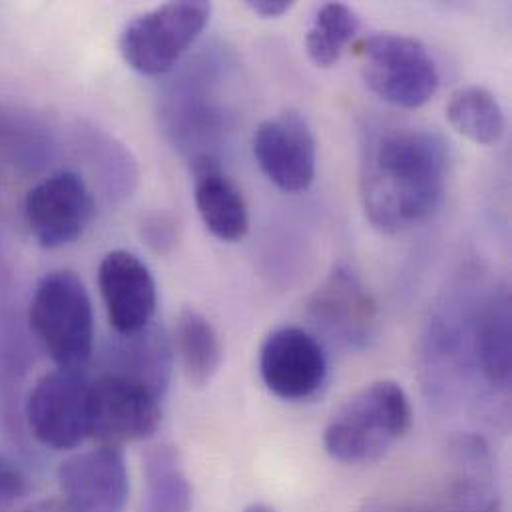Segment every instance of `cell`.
<instances>
[{
    "label": "cell",
    "mask_w": 512,
    "mask_h": 512,
    "mask_svg": "<svg viewBox=\"0 0 512 512\" xmlns=\"http://www.w3.org/2000/svg\"><path fill=\"white\" fill-rule=\"evenodd\" d=\"M449 148L441 134L417 126H383L361 144L359 196L365 218L383 234L425 222L441 204Z\"/></svg>",
    "instance_id": "6da1fadb"
},
{
    "label": "cell",
    "mask_w": 512,
    "mask_h": 512,
    "mask_svg": "<svg viewBox=\"0 0 512 512\" xmlns=\"http://www.w3.org/2000/svg\"><path fill=\"white\" fill-rule=\"evenodd\" d=\"M413 409L395 381H375L349 397L323 433L327 455L343 465H369L385 457L411 429Z\"/></svg>",
    "instance_id": "7a4b0ae2"
},
{
    "label": "cell",
    "mask_w": 512,
    "mask_h": 512,
    "mask_svg": "<svg viewBox=\"0 0 512 512\" xmlns=\"http://www.w3.org/2000/svg\"><path fill=\"white\" fill-rule=\"evenodd\" d=\"M28 323L58 369L84 371L94 349V315L78 275L64 269L44 275L32 295Z\"/></svg>",
    "instance_id": "3957f363"
},
{
    "label": "cell",
    "mask_w": 512,
    "mask_h": 512,
    "mask_svg": "<svg viewBox=\"0 0 512 512\" xmlns=\"http://www.w3.org/2000/svg\"><path fill=\"white\" fill-rule=\"evenodd\" d=\"M367 88L387 104L415 110L439 90V68L427 46L405 34L381 32L353 42Z\"/></svg>",
    "instance_id": "277c9868"
},
{
    "label": "cell",
    "mask_w": 512,
    "mask_h": 512,
    "mask_svg": "<svg viewBox=\"0 0 512 512\" xmlns=\"http://www.w3.org/2000/svg\"><path fill=\"white\" fill-rule=\"evenodd\" d=\"M212 16V4L204 0L166 2L130 20L120 34L124 62L144 74L160 76L186 56Z\"/></svg>",
    "instance_id": "5b68a950"
},
{
    "label": "cell",
    "mask_w": 512,
    "mask_h": 512,
    "mask_svg": "<svg viewBox=\"0 0 512 512\" xmlns=\"http://www.w3.org/2000/svg\"><path fill=\"white\" fill-rule=\"evenodd\" d=\"M307 317L327 341L359 351L373 341L379 311L357 271L339 263L309 297Z\"/></svg>",
    "instance_id": "8992f818"
},
{
    "label": "cell",
    "mask_w": 512,
    "mask_h": 512,
    "mask_svg": "<svg viewBox=\"0 0 512 512\" xmlns=\"http://www.w3.org/2000/svg\"><path fill=\"white\" fill-rule=\"evenodd\" d=\"M30 433L44 447L68 451L90 437V383L82 371L40 377L24 407Z\"/></svg>",
    "instance_id": "52a82bcc"
},
{
    "label": "cell",
    "mask_w": 512,
    "mask_h": 512,
    "mask_svg": "<svg viewBox=\"0 0 512 512\" xmlns=\"http://www.w3.org/2000/svg\"><path fill=\"white\" fill-rule=\"evenodd\" d=\"M160 401L132 379L100 373L90 383V437L116 449L152 437L162 421Z\"/></svg>",
    "instance_id": "ba28073f"
},
{
    "label": "cell",
    "mask_w": 512,
    "mask_h": 512,
    "mask_svg": "<svg viewBox=\"0 0 512 512\" xmlns=\"http://www.w3.org/2000/svg\"><path fill=\"white\" fill-rule=\"evenodd\" d=\"M327 355L315 333L283 325L273 329L259 349L263 385L283 401H307L327 381Z\"/></svg>",
    "instance_id": "9c48e42d"
},
{
    "label": "cell",
    "mask_w": 512,
    "mask_h": 512,
    "mask_svg": "<svg viewBox=\"0 0 512 512\" xmlns=\"http://www.w3.org/2000/svg\"><path fill=\"white\" fill-rule=\"evenodd\" d=\"M28 228L42 248L74 244L90 222L96 206L90 188L74 172H60L38 182L24 200Z\"/></svg>",
    "instance_id": "30bf717a"
},
{
    "label": "cell",
    "mask_w": 512,
    "mask_h": 512,
    "mask_svg": "<svg viewBox=\"0 0 512 512\" xmlns=\"http://www.w3.org/2000/svg\"><path fill=\"white\" fill-rule=\"evenodd\" d=\"M254 156L265 178L287 194L305 192L315 180L317 140L295 110H283L257 126Z\"/></svg>",
    "instance_id": "8fae6325"
},
{
    "label": "cell",
    "mask_w": 512,
    "mask_h": 512,
    "mask_svg": "<svg viewBox=\"0 0 512 512\" xmlns=\"http://www.w3.org/2000/svg\"><path fill=\"white\" fill-rule=\"evenodd\" d=\"M58 485L72 512H122L130 481L122 449L98 447L66 459Z\"/></svg>",
    "instance_id": "7c38bea8"
},
{
    "label": "cell",
    "mask_w": 512,
    "mask_h": 512,
    "mask_svg": "<svg viewBox=\"0 0 512 512\" xmlns=\"http://www.w3.org/2000/svg\"><path fill=\"white\" fill-rule=\"evenodd\" d=\"M98 287L108 321L118 335H128L152 323L158 291L152 271L140 257L114 250L98 267Z\"/></svg>",
    "instance_id": "4fadbf2b"
},
{
    "label": "cell",
    "mask_w": 512,
    "mask_h": 512,
    "mask_svg": "<svg viewBox=\"0 0 512 512\" xmlns=\"http://www.w3.org/2000/svg\"><path fill=\"white\" fill-rule=\"evenodd\" d=\"M194 200L206 230L228 244L240 242L250 232V212L242 190L226 176L216 154L190 158Z\"/></svg>",
    "instance_id": "5bb4252c"
},
{
    "label": "cell",
    "mask_w": 512,
    "mask_h": 512,
    "mask_svg": "<svg viewBox=\"0 0 512 512\" xmlns=\"http://www.w3.org/2000/svg\"><path fill=\"white\" fill-rule=\"evenodd\" d=\"M102 373L120 375L148 387L164 397L174 367V345L160 325H146L140 331L118 335L102 353Z\"/></svg>",
    "instance_id": "9a60e30c"
},
{
    "label": "cell",
    "mask_w": 512,
    "mask_h": 512,
    "mask_svg": "<svg viewBox=\"0 0 512 512\" xmlns=\"http://www.w3.org/2000/svg\"><path fill=\"white\" fill-rule=\"evenodd\" d=\"M473 353L483 377L499 389L511 383V293L493 289L475 309L473 317Z\"/></svg>",
    "instance_id": "2e32d148"
},
{
    "label": "cell",
    "mask_w": 512,
    "mask_h": 512,
    "mask_svg": "<svg viewBox=\"0 0 512 512\" xmlns=\"http://www.w3.org/2000/svg\"><path fill=\"white\" fill-rule=\"evenodd\" d=\"M74 148L102 192L112 200L130 198L138 186V164L130 150L108 132L78 124L74 128Z\"/></svg>",
    "instance_id": "e0dca14e"
},
{
    "label": "cell",
    "mask_w": 512,
    "mask_h": 512,
    "mask_svg": "<svg viewBox=\"0 0 512 512\" xmlns=\"http://www.w3.org/2000/svg\"><path fill=\"white\" fill-rule=\"evenodd\" d=\"M174 353L180 359L186 381L206 387L220 371L224 349L212 321L198 309H184L176 321Z\"/></svg>",
    "instance_id": "ac0fdd59"
},
{
    "label": "cell",
    "mask_w": 512,
    "mask_h": 512,
    "mask_svg": "<svg viewBox=\"0 0 512 512\" xmlns=\"http://www.w3.org/2000/svg\"><path fill=\"white\" fill-rule=\"evenodd\" d=\"M194 489L176 447L158 445L146 457L144 512H192Z\"/></svg>",
    "instance_id": "d6986e66"
},
{
    "label": "cell",
    "mask_w": 512,
    "mask_h": 512,
    "mask_svg": "<svg viewBox=\"0 0 512 512\" xmlns=\"http://www.w3.org/2000/svg\"><path fill=\"white\" fill-rule=\"evenodd\" d=\"M445 114L455 132L481 146L497 144L507 128L503 106L483 86H465L453 92Z\"/></svg>",
    "instance_id": "ffe728a7"
},
{
    "label": "cell",
    "mask_w": 512,
    "mask_h": 512,
    "mask_svg": "<svg viewBox=\"0 0 512 512\" xmlns=\"http://www.w3.org/2000/svg\"><path fill=\"white\" fill-rule=\"evenodd\" d=\"M0 156L26 174L46 168L54 156L50 128L22 112H0Z\"/></svg>",
    "instance_id": "44dd1931"
},
{
    "label": "cell",
    "mask_w": 512,
    "mask_h": 512,
    "mask_svg": "<svg viewBox=\"0 0 512 512\" xmlns=\"http://www.w3.org/2000/svg\"><path fill=\"white\" fill-rule=\"evenodd\" d=\"M359 32L357 12L343 2L319 6L311 28L305 34V50L317 68H331Z\"/></svg>",
    "instance_id": "7402d4cb"
},
{
    "label": "cell",
    "mask_w": 512,
    "mask_h": 512,
    "mask_svg": "<svg viewBox=\"0 0 512 512\" xmlns=\"http://www.w3.org/2000/svg\"><path fill=\"white\" fill-rule=\"evenodd\" d=\"M140 238L156 256H170L180 242V224L168 212H152L140 222Z\"/></svg>",
    "instance_id": "603a6c76"
},
{
    "label": "cell",
    "mask_w": 512,
    "mask_h": 512,
    "mask_svg": "<svg viewBox=\"0 0 512 512\" xmlns=\"http://www.w3.org/2000/svg\"><path fill=\"white\" fill-rule=\"evenodd\" d=\"M26 491L28 479L24 471L12 459L0 453V512L18 503L26 495Z\"/></svg>",
    "instance_id": "cb8c5ba5"
},
{
    "label": "cell",
    "mask_w": 512,
    "mask_h": 512,
    "mask_svg": "<svg viewBox=\"0 0 512 512\" xmlns=\"http://www.w3.org/2000/svg\"><path fill=\"white\" fill-rule=\"evenodd\" d=\"M369 512H457L455 507L443 497L439 503H385L377 505Z\"/></svg>",
    "instance_id": "d4e9b609"
},
{
    "label": "cell",
    "mask_w": 512,
    "mask_h": 512,
    "mask_svg": "<svg viewBox=\"0 0 512 512\" xmlns=\"http://www.w3.org/2000/svg\"><path fill=\"white\" fill-rule=\"evenodd\" d=\"M246 6L256 12L257 16H263V18H277L281 14H285L293 2L289 0H248Z\"/></svg>",
    "instance_id": "484cf974"
},
{
    "label": "cell",
    "mask_w": 512,
    "mask_h": 512,
    "mask_svg": "<svg viewBox=\"0 0 512 512\" xmlns=\"http://www.w3.org/2000/svg\"><path fill=\"white\" fill-rule=\"evenodd\" d=\"M24 512H72V509L64 501H40Z\"/></svg>",
    "instance_id": "4316f807"
},
{
    "label": "cell",
    "mask_w": 512,
    "mask_h": 512,
    "mask_svg": "<svg viewBox=\"0 0 512 512\" xmlns=\"http://www.w3.org/2000/svg\"><path fill=\"white\" fill-rule=\"evenodd\" d=\"M244 512H277L273 507H269V505H261V503H257V505H252V507H248Z\"/></svg>",
    "instance_id": "83f0119b"
}]
</instances>
